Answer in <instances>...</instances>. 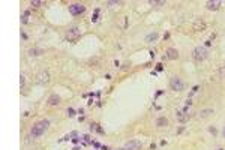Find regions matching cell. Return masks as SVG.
Listing matches in <instances>:
<instances>
[{"mask_svg": "<svg viewBox=\"0 0 225 150\" xmlns=\"http://www.w3.org/2000/svg\"><path fill=\"white\" fill-rule=\"evenodd\" d=\"M125 149L126 150H140L141 149V141H138V140H132V141L126 143Z\"/></svg>", "mask_w": 225, "mask_h": 150, "instance_id": "9c48e42d", "label": "cell"}, {"mask_svg": "<svg viewBox=\"0 0 225 150\" xmlns=\"http://www.w3.org/2000/svg\"><path fill=\"white\" fill-rule=\"evenodd\" d=\"M165 57L170 59V60H177V59H179V51H177L176 48H168V50L165 51Z\"/></svg>", "mask_w": 225, "mask_h": 150, "instance_id": "30bf717a", "label": "cell"}, {"mask_svg": "<svg viewBox=\"0 0 225 150\" xmlns=\"http://www.w3.org/2000/svg\"><path fill=\"white\" fill-rule=\"evenodd\" d=\"M209 131L212 132L213 135H216V134H218V131H216V128H215V126H210V128H209Z\"/></svg>", "mask_w": 225, "mask_h": 150, "instance_id": "603a6c76", "label": "cell"}, {"mask_svg": "<svg viewBox=\"0 0 225 150\" xmlns=\"http://www.w3.org/2000/svg\"><path fill=\"white\" fill-rule=\"evenodd\" d=\"M29 11H26V12H24V14H23V17H21V21H23V23H24V24H26V23H27V21H29Z\"/></svg>", "mask_w": 225, "mask_h": 150, "instance_id": "ffe728a7", "label": "cell"}, {"mask_svg": "<svg viewBox=\"0 0 225 150\" xmlns=\"http://www.w3.org/2000/svg\"><path fill=\"white\" fill-rule=\"evenodd\" d=\"M176 117H177V120L180 122V123H186L188 120H189V114H188V108H185L183 111H177L176 114Z\"/></svg>", "mask_w": 225, "mask_h": 150, "instance_id": "ba28073f", "label": "cell"}, {"mask_svg": "<svg viewBox=\"0 0 225 150\" xmlns=\"http://www.w3.org/2000/svg\"><path fill=\"white\" fill-rule=\"evenodd\" d=\"M221 5H222L221 0H209V2H206V8L209 11H218L221 8Z\"/></svg>", "mask_w": 225, "mask_h": 150, "instance_id": "52a82bcc", "label": "cell"}, {"mask_svg": "<svg viewBox=\"0 0 225 150\" xmlns=\"http://www.w3.org/2000/svg\"><path fill=\"white\" fill-rule=\"evenodd\" d=\"M170 87H171V90H174V92H182L185 89V83L179 77H173L170 80Z\"/></svg>", "mask_w": 225, "mask_h": 150, "instance_id": "3957f363", "label": "cell"}, {"mask_svg": "<svg viewBox=\"0 0 225 150\" xmlns=\"http://www.w3.org/2000/svg\"><path fill=\"white\" fill-rule=\"evenodd\" d=\"M218 150H224V149H218Z\"/></svg>", "mask_w": 225, "mask_h": 150, "instance_id": "4316f807", "label": "cell"}, {"mask_svg": "<svg viewBox=\"0 0 225 150\" xmlns=\"http://www.w3.org/2000/svg\"><path fill=\"white\" fill-rule=\"evenodd\" d=\"M192 29H194L195 32H200V30H204V29H206V23H204L203 20H197V21L194 23V26H192Z\"/></svg>", "mask_w": 225, "mask_h": 150, "instance_id": "8fae6325", "label": "cell"}, {"mask_svg": "<svg viewBox=\"0 0 225 150\" xmlns=\"http://www.w3.org/2000/svg\"><path fill=\"white\" fill-rule=\"evenodd\" d=\"M59 104H60V98H59L57 95H51V96L48 98V105L56 107V105H59Z\"/></svg>", "mask_w": 225, "mask_h": 150, "instance_id": "7c38bea8", "label": "cell"}, {"mask_svg": "<svg viewBox=\"0 0 225 150\" xmlns=\"http://www.w3.org/2000/svg\"><path fill=\"white\" fill-rule=\"evenodd\" d=\"M48 126H50V122H48V120H41V122L35 123L33 128L30 129V137H33V138L41 137L44 132L48 129Z\"/></svg>", "mask_w": 225, "mask_h": 150, "instance_id": "6da1fadb", "label": "cell"}, {"mask_svg": "<svg viewBox=\"0 0 225 150\" xmlns=\"http://www.w3.org/2000/svg\"><path fill=\"white\" fill-rule=\"evenodd\" d=\"M222 135H224V138H225V126H224V131H222Z\"/></svg>", "mask_w": 225, "mask_h": 150, "instance_id": "d4e9b609", "label": "cell"}, {"mask_svg": "<svg viewBox=\"0 0 225 150\" xmlns=\"http://www.w3.org/2000/svg\"><path fill=\"white\" fill-rule=\"evenodd\" d=\"M149 3H150L152 6H162V5H165L164 0H150Z\"/></svg>", "mask_w": 225, "mask_h": 150, "instance_id": "e0dca14e", "label": "cell"}, {"mask_svg": "<svg viewBox=\"0 0 225 150\" xmlns=\"http://www.w3.org/2000/svg\"><path fill=\"white\" fill-rule=\"evenodd\" d=\"M24 84H26V77H24V75H21V77H20V86H21V87H24Z\"/></svg>", "mask_w": 225, "mask_h": 150, "instance_id": "7402d4cb", "label": "cell"}, {"mask_svg": "<svg viewBox=\"0 0 225 150\" xmlns=\"http://www.w3.org/2000/svg\"><path fill=\"white\" fill-rule=\"evenodd\" d=\"M80 36H81V30L78 27H71L69 30L66 32V39L68 41H75V39H78Z\"/></svg>", "mask_w": 225, "mask_h": 150, "instance_id": "5b68a950", "label": "cell"}, {"mask_svg": "<svg viewBox=\"0 0 225 150\" xmlns=\"http://www.w3.org/2000/svg\"><path fill=\"white\" fill-rule=\"evenodd\" d=\"M219 77H221V78H225V65L219 66Z\"/></svg>", "mask_w": 225, "mask_h": 150, "instance_id": "d6986e66", "label": "cell"}, {"mask_svg": "<svg viewBox=\"0 0 225 150\" xmlns=\"http://www.w3.org/2000/svg\"><path fill=\"white\" fill-rule=\"evenodd\" d=\"M68 116H69V117H74V116H75V111H74L72 108H68Z\"/></svg>", "mask_w": 225, "mask_h": 150, "instance_id": "cb8c5ba5", "label": "cell"}, {"mask_svg": "<svg viewBox=\"0 0 225 150\" xmlns=\"http://www.w3.org/2000/svg\"><path fill=\"white\" fill-rule=\"evenodd\" d=\"M158 36H159V35H158L156 32H153V33H149V35L146 36V41H147V42H153V41L158 39Z\"/></svg>", "mask_w": 225, "mask_h": 150, "instance_id": "2e32d148", "label": "cell"}, {"mask_svg": "<svg viewBox=\"0 0 225 150\" xmlns=\"http://www.w3.org/2000/svg\"><path fill=\"white\" fill-rule=\"evenodd\" d=\"M119 5H122V2L120 0H114V2H107V6H119Z\"/></svg>", "mask_w": 225, "mask_h": 150, "instance_id": "ac0fdd59", "label": "cell"}, {"mask_svg": "<svg viewBox=\"0 0 225 150\" xmlns=\"http://www.w3.org/2000/svg\"><path fill=\"white\" fill-rule=\"evenodd\" d=\"M36 83L38 84H47V83H50V74L47 71L39 72V74L36 75Z\"/></svg>", "mask_w": 225, "mask_h": 150, "instance_id": "8992f818", "label": "cell"}, {"mask_svg": "<svg viewBox=\"0 0 225 150\" xmlns=\"http://www.w3.org/2000/svg\"><path fill=\"white\" fill-rule=\"evenodd\" d=\"M86 11V6L83 5V3H72L69 6V12L72 15H80V14H83Z\"/></svg>", "mask_w": 225, "mask_h": 150, "instance_id": "277c9868", "label": "cell"}, {"mask_svg": "<svg viewBox=\"0 0 225 150\" xmlns=\"http://www.w3.org/2000/svg\"><path fill=\"white\" fill-rule=\"evenodd\" d=\"M29 54L30 56H41V54H44V50H41V48H30Z\"/></svg>", "mask_w": 225, "mask_h": 150, "instance_id": "9a60e30c", "label": "cell"}, {"mask_svg": "<svg viewBox=\"0 0 225 150\" xmlns=\"http://www.w3.org/2000/svg\"><path fill=\"white\" fill-rule=\"evenodd\" d=\"M209 56V51L206 47H203V45H198V47H195V50H194V59L197 60V62H203V60H206Z\"/></svg>", "mask_w": 225, "mask_h": 150, "instance_id": "7a4b0ae2", "label": "cell"}, {"mask_svg": "<svg viewBox=\"0 0 225 150\" xmlns=\"http://www.w3.org/2000/svg\"><path fill=\"white\" fill-rule=\"evenodd\" d=\"M32 6H35V8H39L41 5H42V2L41 0H32V3H30Z\"/></svg>", "mask_w": 225, "mask_h": 150, "instance_id": "44dd1931", "label": "cell"}, {"mask_svg": "<svg viewBox=\"0 0 225 150\" xmlns=\"http://www.w3.org/2000/svg\"><path fill=\"white\" fill-rule=\"evenodd\" d=\"M168 125V119L167 117H159L158 120H156V126H159V128H164V126H167Z\"/></svg>", "mask_w": 225, "mask_h": 150, "instance_id": "4fadbf2b", "label": "cell"}, {"mask_svg": "<svg viewBox=\"0 0 225 150\" xmlns=\"http://www.w3.org/2000/svg\"><path fill=\"white\" fill-rule=\"evenodd\" d=\"M210 114H213V108H206V110H201V111H200V117H201V119H206Z\"/></svg>", "mask_w": 225, "mask_h": 150, "instance_id": "5bb4252c", "label": "cell"}, {"mask_svg": "<svg viewBox=\"0 0 225 150\" xmlns=\"http://www.w3.org/2000/svg\"><path fill=\"white\" fill-rule=\"evenodd\" d=\"M119 150H126V149H125V147H122V149H119Z\"/></svg>", "mask_w": 225, "mask_h": 150, "instance_id": "484cf974", "label": "cell"}]
</instances>
